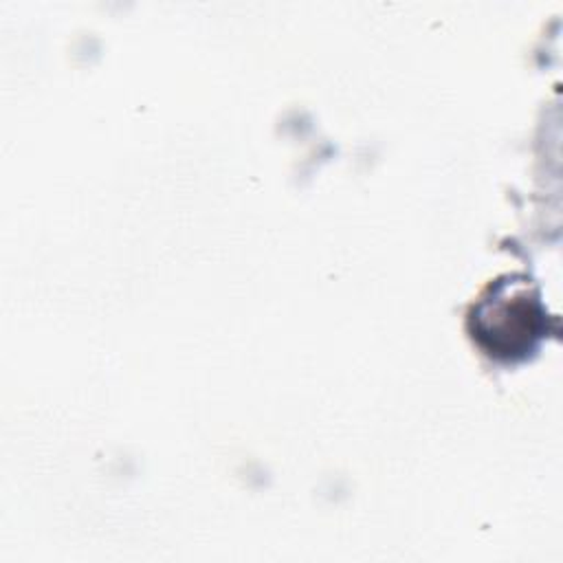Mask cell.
<instances>
[{"label": "cell", "instance_id": "1", "mask_svg": "<svg viewBox=\"0 0 563 563\" xmlns=\"http://www.w3.org/2000/svg\"><path fill=\"white\" fill-rule=\"evenodd\" d=\"M543 317L537 290L526 279L506 277L473 306L471 330L488 354L515 358L534 347L543 332Z\"/></svg>", "mask_w": 563, "mask_h": 563}]
</instances>
